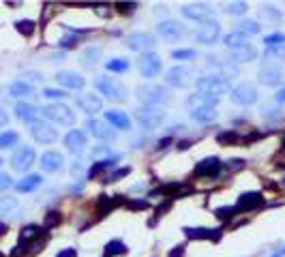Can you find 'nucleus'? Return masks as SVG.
<instances>
[{
	"label": "nucleus",
	"instance_id": "obj_25",
	"mask_svg": "<svg viewBox=\"0 0 285 257\" xmlns=\"http://www.w3.org/2000/svg\"><path fill=\"white\" fill-rule=\"evenodd\" d=\"M208 64L219 71L217 75L223 77V80H228V77H236V75H238V69H236V64L232 62V60H219V58H210Z\"/></svg>",
	"mask_w": 285,
	"mask_h": 257
},
{
	"label": "nucleus",
	"instance_id": "obj_8",
	"mask_svg": "<svg viewBox=\"0 0 285 257\" xmlns=\"http://www.w3.org/2000/svg\"><path fill=\"white\" fill-rule=\"evenodd\" d=\"M183 15L191 22H197L199 26L202 24H208V22H215V11L210 9L208 4H187L183 6Z\"/></svg>",
	"mask_w": 285,
	"mask_h": 257
},
{
	"label": "nucleus",
	"instance_id": "obj_12",
	"mask_svg": "<svg viewBox=\"0 0 285 257\" xmlns=\"http://www.w3.org/2000/svg\"><path fill=\"white\" fill-rule=\"evenodd\" d=\"M159 35L165 37L167 41H180L185 35H187V28L180 22H176V19H165V22H161L157 26Z\"/></svg>",
	"mask_w": 285,
	"mask_h": 257
},
{
	"label": "nucleus",
	"instance_id": "obj_40",
	"mask_svg": "<svg viewBox=\"0 0 285 257\" xmlns=\"http://www.w3.org/2000/svg\"><path fill=\"white\" fill-rule=\"evenodd\" d=\"M107 71H114V73H125L129 71V60L125 58H112V60H107Z\"/></svg>",
	"mask_w": 285,
	"mask_h": 257
},
{
	"label": "nucleus",
	"instance_id": "obj_5",
	"mask_svg": "<svg viewBox=\"0 0 285 257\" xmlns=\"http://www.w3.org/2000/svg\"><path fill=\"white\" fill-rule=\"evenodd\" d=\"M43 116L62 127H71L75 122V112L69 105H64V103H51V105L43 109Z\"/></svg>",
	"mask_w": 285,
	"mask_h": 257
},
{
	"label": "nucleus",
	"instance_id": "obj_49",
	"mask_svg": "<svg viewBox=\"0 0 285 257\" xmlns=\"http://www.w3.org/2000/svg\"><path fill=\"white\" fill-rule=\"evenodd\" d=\"M62 221V214L60 212H56V210H51L45 214V229H49V227H54V225H58Z\"/></svg>",
	"mask_w": 285,
	"mask_h": 257
},
{
	"label": "nucleus",
	"instance_id": "obj_3",
	"mask_svg": "<svg viewBox=\"0 0 285 257\" xmlns=\"http://www.w3.org/2000/svg\"><path fill=\"white\" fill-rule=\"evenodd\" d=\"M135 94L148 107H154V105L170 101V92L163 86H154V84H142V86L135 88Z\"/></svg>",
	"mask_w": 285,
	"mask_h": 257
},
{
	"label": "nucleus",
	"instance_id": "obj_17",
	"mask_svg": "<svg viewBox=\"0 0 285 257\" xmlns=\"http://www.w3.org/2000/svg\"><path fill=\"white\" fill-rule=\"evenodd\" d=\"M221 159L217 157H208L204 161H199V163L195 165V176H206V178H217L219 173H221Z\"/></svg>",
	"mask_w": 285,
	"mask_h": 257
},
{
	"label": "nucleus",
	"instance_id": "obj_41",
	"mask_svg": "<svg viewBox=\"0 0 285 257\" xmlns=\"http://www.w3.org/2000/svg\"><path fill=\"white\" fill-rule=\"evenodd\" d=\"M17 199L15 197H0V214H11L17 210Z\"/></svg>",
	"mask_w": 285,
	"mask_h": 257
},
{
	"label": "nucleus",
	"instance_id": "obj_22",
	"mask_svg": "<svg viewBox=\"0 0 285 257\" xmlns=\"http://www.w3.org/2000/svg\"><path fill=\"white\" fill-rule=\"evenodd\" d=\"M64 165V157L60 152H54V150H48L41 154V170L48 171V173H54L58 170H62Z\"/></svg>",
	"mask_w": 285,
	"mask_h": 257
},
{
	"label": "nucleus",
	"instance_id": "obj_52",
	"mask_svg": "<svg viewBox=\"0 0 285 257\" xmlns=\"http://www.w3.org/2000/svg\"><path fill=\"white\" fill-rule=\"evenodd\" d=\"M129 171H131V170H129V167H122V170H116L114 173H109V176L105 178V182H116V180L125 178V176H127V173H129Z\"/></svg>",
	"mask_w": 285,
	"mask_h": 257
},
{
	"label": "nucleus",
	"instance_id": "obj_37",
	"mask_svg": "<svg viewBox=\"0 0 285 257\" xmlns=\"http://www.w3.org/2000/svg\"><path fill=\"white\" fill-rule=\"evenodd\" d=\"M127 253V244L122 240H109L105 244V257L109 255H125Z\"/></svg>",
	"mask_w": 285,
	"mask_h": 257
},
{
	"label": "nucleus",
	"instance_id": "obj_35",
	"mask_svg": "<svg viewBox=\"0 0 285 257\" xmlns=\"http://www.w3.org/2000/svg\"><path fill=\"white\" fill-rule=\"evenodd\" d=\"M185 234H187V238H191V240H195V238H210V240H215V238H219V229L215 231V229H193V227H187L185 229Z\"/></svg>",
	"mask_w": 285,
	"mask_h": 257
},
{
	"label": "nucleus",
	"instance_id": "obj_27",
	"mask_svg": "<svg viewBox=\"0 0 285 257\" xmlns=\"http://www.w3.org/2000/svg\"><path fill=\"white\" fill-rule=\"evenodd\" d=\"M37 114H39V109H37V105H32V103H26V101H22V103H17L15 105V116L19 120H24V122H35L37 120Z\"/></svg>",
	"mask_w": 285,
	"mask_h": 257
},
{
	"label": "nucleus",
	"instance_id": "obj_47",
	"mask_svg": "<svg viewBox=\"0 0 285 257\" xmlns=\"http://www.w3.org/2000/svg\"><path fill=\"white\" fill-rule=\"evenodd\" d=\"M247 9H249L247 2H230L225 6V13H228V15H244Z\"/></svg>",
	"mask_w": 285,
	"mask_h": 257
},
{
	"label": "nucleus",
	"instance_id": "obj_55",
	"mask_svg": "<svg viewBox=\"0 0 285 257\" xmlns=\"http://www.w3.org/2000/svg\"><path fill=\"white\" fill-rule=\"evenodd\" d=\"M242 165H244V161H242V159H232L230 163H228V167H230V170H240Z\"/></svg>",
	"mask_w": 285,
	"mask_h": 257
},
{
	"label": "nucleus",
	"instance_id": "obj_54",
	"mask_svg": "<svg viewBox=\"0 0 285 257\" xmlns=\"http://www.w3.org/2000/svg\"><path fill=\"white\" fill-rule=\"evenodd\" d=\"M217 214L221 218H228L232 214H236V208H234V206H228V208H217Z\"/></svg>",
	"mask_w": 285,
	"mask_h": 257
},
{
	"label": "nucleus",
	"instance_id": "obj_59",
	"mask_svg": "<svg viewBox=\"0 0 285 257\" xmlns=\"http://www.w3.org/2000/svg\"><path fill=\"white\" fill-rule=\"evenodd\" d=\"M275 99H277V103H285V88H279V92L275 94Z\"/></svg>",
	"mask_w": 285,
	"mask_h": 257
},
{
	"label": "nucleus",
	"instance_id": "obj_20",
	"mask_svg": "<svg viewBox=\"0 0 285 257\" xmlns=\"http://www.w3.org/2000/svg\"><path fill=\"white\" fill-rule=\"evenodd\" d=\"M105 122L112 128H118V131H129V128H131V118H129L125 112H120V109H107Z\"/></svg>",
	"mask_w": 285,
	"mask_h": 257
},
{
	"label": "nucleus",
	"instance_id": "obj_34",
	"mask_svg": "<svg viewBox=\"0 0 285 257\" xmlns=\"http://www.w3.org/2000/svg\"><path fill=\"white\" fill-rule=\"evenodd\" d=\"M43 231L39 225H26V227H22V231H19V244H26L30 240H35V238H39Z\"/></svg>",
	"mask_w": 285,
	"mask_h": 257
},
{
	"label": "nucleus",
	"instance_id": "obj_63",
	"mask_svg": "<svg viewBox=\"0 0 285 257\" xmlns=\"http://www.w3.org/2000/svg\"><path fill=\"white\" fill-rule=\"evenodd\" d=\"M283 148H285V135H283Z\"/></svg>",
	"mask_w": 285,
	"mask_h": 257
},
{
	"label": "nucleus",
	"instance_id": "obj_2",
	"mask_svg": "<svg viewBox=\"0 0 285 257\" xmlns=\"http://www.w3.org/2000/svg\"><path fill=\"white\" fill-rule=\"evenodd\" d=\"M195 88L199 94H206V96H215V99H221L223 94L230 92V82L219 77L217 73L215 75H204L195 80Z\"/></svg>",
	"mask_w": 285,
	"mask_h": 257
},
{
	"label": "nucleus",
	"instance_id": "obj_36",
	"mask_svg": "<svg viewBox=\"0 0 285 257\" xmlns=\"http://www.w3.org/2000/svg\"><path fill=\"white\" fill-rule=\"evenodd\" d=\"M223 43H225V47L232 51V49H238V47H242V45H247V39L240 37L238 32H230V35L223 37Z\"/></svg>",
	"mask_w": 285,
	"mask_h": 257
},
{
	"label": "nucleus",
	"instance_id": "obj_42",
	"mask_svg": "<svg viewBox=\"0 0 285 257\" xmlns=\"http://www.w3.org/2000/svg\"><path fill=\"white\" fill-rule=\"evenodd\" d=\"M35 22L32 19H19V22L15 24V28L19 35H24V37H30V35H35Z\"/></svg>",
	"mask_w": 285,
	"mask_h": 257
},
{
	"label": "nucleus",
	"instance_id": "obj_26",
	"mask_svg": "<svg viewBox=\"0 0 285 257\" xmlns=\"http://www.w3.org/2000/svg\"><path fill=\"white\" fill-rule=\"evenodd\" d=\"M230 56H232V62H251V60L257 58V49L251 43H247V45H242V47H238V49H232Z\"/></svg>",
	"mask_w": 285,
	"mask_h": 257
},
{
	"label": "nucleus",
	"instance_id": "obj_18",
	"mask_svg": "<svg viewBox=\"0 0 285 257\" xmlns=\"http://www.w3.org/2000/svg\"><path fill=\"white\" fill-rule=\"evenodd\" d=\"M189 77H191L189 67H172L165 73V84H170L174 88H185L189 84Z\"/></svg>",
	"mask_w": 285,
	"mask_h": 257
},
{
	"label": "nucleus",
	"instance_id": "obj_39",
	"mask_svg": "<svg viewBox=\"0 0 285 257\" xmlns=\"http://www.w3.org/2000/svg\"><path fill=\"white\" fill-rule=\"evenodd\" d=\"M69 32H71V35L69 37H64V39H60V47H73V45L77 43V41H80V37L82 35H88V30H71L69 28Z\"/></svg>",
	"mask_w": 285,
	"mask_h": 257
},
{
	"label": "nucleus",
	"instance_id": "obj_1",
	"mask_svg": "<svg viewBox=\"0 0 285 257\" xmlns=\"http://www.w3.org/2000/svg\"><path fill=\"white\" fill-rule=\"evenodd\" d=\"M95 86L96 90L105 96V99L109 101H116V103H125L127 101V88H125V84H122L120 80H116V77L112 75H101V77H96L95 80Z\"/></svg>",
	"mask_w": 285,
	"mask_h": 257
},
{
	"label": "nucleus",
	"instance_id": "obj_38",
	"mask_svg": "<svg viewBox=\"0 0 285 257\" xmlns=\"http://www.w3.org/2000/svg\"><path fill=\"white\" fill-rule=\"evenodd\" d=\"M17 141H19V135H17L15 131H4V133H0V150L17 146Z\"/></svg>",
	"mask_w": 285,
	"mask_h": 257
},
{
	"label": "nucleus",
	"instance_id": "obj_57",
	"mask_svg": "<svg viewBox=\"0 0 285 257\" xmlns=\"http://www.w3.org/2000/svg\"><path fill=\"white\" fill-rule=\"evenodd\" d=\"M129 206L135 208V210H138V208H148V202H146V199H138V202H133V204H129Z\"/></svg>",
	"mask_w": 285,
	"mask_h": 257
},
{
	"label": "nucleus",
	"instance_id": "obj_28",
	"mask_svg": "<svg viewBox=\"0 0 285 257\" xmlns=\"http://www.w3.org/2000/svg\"><path fill=\"white\" fill-rule=\"evenodd\" d=\"M41 182H43V178L39 176V173H28V176H24L19 182H15V189L19 191V193H30V191H35V189H39L41 186Z\"/></svg>",
	"mask_w": 285,
	"mask_h": 257
},
{
	"label": "nucleus",
	"instance_id": "obj_43",
	"mask_svg": "<svg viewBox=\"0 0 285 257\" xmlns=\"http://www.w3.org/2000/svg\"><path fill=\"white\" fill-rule=\"evenodd\" d=\"M264 45H266V47L285 45V32H273V35H266V37H264Z\"/></svg>",
	"mask_w": 285,
	"mask_h": 257
},
{
	"label": "nucleus",
	"instance_id": "obj_16",
	"mask_svg": "<svg viewBox=\"0 0 285 257\" xmlns=\"http://www.w3.org/2000/svg\"><path fill=\"white\" fill-rule=\"evenodd\" d=\"M77 107H80L84 114H88V116L99 114L103 109V99H101V96H96V94H93V92H84L82 96H77Z\"/></svg>",
	"mask_w": 285,
	"mask_h": 257
},
{
	"label": "nucleus",
	"instance_id": "obj_32",
	"mask_svg": "<svg viewBox=\"0 0 285 257\" xmlns=\"http://www.w3.org/2000/svg\"><path fill=\"white\" fill-rule=\"evenodd\" d=\"M264 60L270 62L273 67H275V62H277V64L285 62V45H277V47H266V49H264Z\"/></svg>",
	"mask_w": 285,
	"mask_h": 257
},
{
	"label": "nucleus",
	"instance_id": "obj_15",
	"mask_svg": "<svg viewBox=\"0 0 285 257\" xmlns=\"http://www.w3.org/2000/svg\"><path fill=\"white\" fill-rule=\"evenodd\" d=\"M64 146H67L69 152L73 154H82L84 150H86L88 146V137L84 131H77V128H73V131H69L67 135H64Z\"/></svg>",
	"mask_w": 285,
	"mask_h": 257
},
{
	"label": "nucleus",
	"instance_id": "obj_45",
	"mask_svg": "<svg viewBox=\"0 0 285 257\" xmlns=\"http://www.w3.org/2000/svg\"><path fill=\"white\" fill-rule=\"evenodd\" d=\"M217 141L221 146H234L238 141V135L234 131H223V133H217Z\"/></svg>",
	"mask_w": 285,
	"mask_h": 257
},
{
	"label": "nucleus",
	"instance_id": "obj_19",
	"mask_svg": "<svg viewBox=\"0 0 285 257\" xmlns=\"http://www.w3.org/2000/svg\"><path fill=\"white\" fill-rule=\"evenodd\" d=\"M257 77H260V84H264V86H279V84L283 82V71H281V67L266 64V67L260 69Z\"/></svg>",
	"mask_w": 285,
	"mask_h": 257
},
{
	"label": "nucleus",
	"instance_id": "obj_14",
	"mask_svg": "<svg viewBox=\"0 0 285 257\" xmlns=\"http://www.w3.org/2000/svg\"><path fill=\"white\" fill-rule=\"evenodd\" d=\"M88 131L95 135L96 139H103V141H114L116 139V131L107 125L105 120H99V118H90L88 120Z\"/></svg>",
	"mask_w": 285,
	"mask_h": 257
},
{
	"label": "nucleus",
	"instance_id": "obj_48",
	"mask_svg": "<svg viewBox=\"0 0 285 257\" xmlns=\"http://www.w3.org/2000/svg\"><path fill=\"white\" fill-rule=\"evenodd\" d=\"M172 56L176 58V60H193V58L197 56L195 49H174Z\"/></svg>",
	"mask_w": 285,
	"mask_h": 257
},
{
	"label": "nucleus",
	"instance_id": "obj_44",
	"mask_svg": "<svg viewBox=\"0 0 285 257\" xmlns=\"http://www.w3.org/2000/svg\"><path fill=\"white\" fill-rule=\"evenodd\" d=\"M103 157H107V159H120V154H114L109 146H96L95 150H93V159L99 161V159H103Z\"/></svg>",
	"mask_w": 285,
	"mask_h": 257
},
{
	"label": "nucleus",
	"instance_id": "obj_30",
	"mask_svg": "<svg viewBox=\"0 0 285 257\" xmlns=\"http://www.w3.org/2000/svg\"><path fill=\"white\" fill-rule=\"evenodd\" d=\"M9 94L15 96V99H28V96L35 94V88L28 82H13L9 86Z\"/></svg>",
	"mask_w": 285,
	"mask_h": 257
},
{
	"label": "nucleus",
	"instance_id": "obj_58",
	"mask_svg": "<svg viewBox=\"0 0 285 257\" xmlns=\"http://www.w3.org/2000/svg\"><path fill=\"white\" fill-rule=\"evenodd\" d=\"M6 122H9V116H6V112L4 109H0V128H2Z\"/></svg>",
	"mask_w": 285,
	"mask_h": 257
},
{
	"label": "nucleus",
	"instance_id": "obj_11",
	"mask_svg": "<svg viewBox=\"0 0 285 257\" xmlns=\"http://www.w3.org/2000/svg\"><path fill=\"white\" fill-rule=\"evenodd\" d=\"M230 96L236 105H253V103H257V99H260L255 86H251V84H238V86L232 90Z\"/></svg>",
	"mask_w": 285,
	"mask_h": 257
},
{
	"label": "nucleus",
	"instance_id": "obj_9",
	"mask_svg": "<svg viewBox=\"0 0 285 257\" xmlns=\"http://www.w3.org/2000/svg\"><path fill=\"white\" fill-rule=\"evenodd\" d=\"M30 135L35 137L39 144H54L58 139V131L51 125H48L45 120H35L30 125Z\"/></svg>",
	"mask_w": 285,
	"mask_h": 257
},
{
	"label": "nucleus",
	"instance_id": "obj_64",
	"mask_svg": "<svg viewBox=\"0 0 285 257\" xmlns=\"http://www.w3.org/2000/svg\"><path fill=\"white\" fill-rule=\"evenodd\" d=\"M0 165H2V157H0Z\"/></svg>",
	"mask_w": 285,
	"mask_h": 257
},
{
	"label": "nucleus",
	"instance_id": "obj_33",
	"mask_svg": "<svg viewBox=\"0 0 285 257\" xmlns=\"http://www.w3.org/2000/svg\"><path fill=\"white\" fill-rule=\"evenodd\" d=\"M191 118L195 122H212L217 118V109L215 107H199L191 112Z\"/></svg>",
	"mask_w": 285,
	"mask_h": 257
},
{
	"label": "nucleus",
	"instance_id": "obj_23",
	"mask_svg": "<svg viewBox=\"0 0 285 257\" xmlns=\"http://www.w3.org/2000/svg\"><path fill=\"white\" fill-rule=\"evenodd\" d=\"M264 204V197L260 193H242L240 197H238V204L234 206L236 212H249L253 208H260Z\"/></svg>",
	"mask_w": 285,
	"mask_h": 257
},
{
	"label": "nucleus",
	"instance_id": "obj_7",
	"mask_svg": "<svg viewBox=\"0 0 285 257\" xmlns=\"http://www.w3.org/2000/svg\"><path fill=\"white\" fill-rule=\"evenodd\" d=\"M154 37L150 32H131V35L127 37V47L131 51H140V54H148V51L154 49Z\"/></svg>",
	"mask_w": 285,
	"mask_h": 257
},
{
	"label": "nucleus",
	"instance_id": "obj_51",
	"mask_svg": "<svg viewBox=\"0 0 285 257\" xmlns=\"http://www.w3.org/2000/svg\"><path fill=\"white\" fill-rule=\"evenodd\" d=\"M43 96H48V99H67V92H64V90H58V88H45Z\"/></svg>",
	"mask_w": 285,
	"mask_h": 257
},
{
	"label": "nucleus",
	"instance_id": "obj_56",
	"mask_svg": "<svg viewBox=\"0 0 285 257\" xmlns=\"http://www.w3.org/2000/svg\"><path fill=\"white\" fill-rule=\"evenodd\" d=\"M77 255V251L75 249H64V251H60L56 257H75Z\"/></svg>",
	"mask_w": 285,
	"mask_h": 257
},
{
	"label": "nucleus",
	"instance_id": "obj_6",
	"mask_svg": "<svg viewBox=\"0 0 285 257\" xmlns=\"http://www.w3.org/2000/svg\"><path fill=\"white\" fill-rule=\"evenodd\" d=\"M161 69H163V62H161L159 54H154V51H148V54H142L138 58V71H140L142 77H146V80L157 77L161 73Z\"/></svg>",
	"mask_w": 285,
	"mask_h": 257
},
{
	"label": "nucleus",
	"instance_id": "obj_60",
	"mask_svg": "<svg viewBox=\"0 0 285 257\" xmlns=\"http://www.w3.org/2000/svg\"><path fill=\"white\" fill-rule=\"evenodd\" d=\"M135 6H138V4H118V9H120V11H125V13H129V11H133Z\"/></svg>",
	"mask_w": 285,
	"mask_h": 257
},
{
	"label": "nucleus",
	"instance_id": "obj_46",
	"mask_svg": "<svg viewBox=\"0 0 285 257\" xmlns=\"http://www.w3.org/2000/svg\"><path fill=\"white\" fill-rule=\"evenodd\" d=\"M114 161H118V159H112V161H96V163H95L93 167H90V171H88V178L93 180V178L96 176V173H101L103 170H107V167H112V165H114Z\"/></svg>",
	"mask_w": 285,
	"mask_h": 257
},
{
	"label": "nucleus",
	"instance_id": "obj_24",
	"mask_svg": "<svg viewBox=\"0 0 285 257\" xmlns=\"http://www.w3.org/2000/svg\"><path fill=\"white\" fill-rule=\"evenodd\" d=\"M219 99L215 96H206V94H199V92H193L187 96V107H189V112L193 109H199V107H217Z\"/></svg>",
	"mask_w": 285,
	"mask_h": 257
},
{
	"label": "nucleus",
	"instance_id": "obj_13",
	"mask_svg": "<svg viewBox=\"0 0 285 257\" xmlns=\"http://www.w3.org/2000/svg\"><path fill=\"white\" fill-rule=\"evenodd\" d=\"M221 37V26L217 22H208V24H202L195 32V41L202 43V45H212L217 43V39Z\"/></svg>",
	"mask_w": 285,
	"mask_h": 257
},
{
	"label": "nucleus",
	"instance_id": "obj_50",
	"mask_svg": "<svg viewBox=\"0 0 285 257\" xmlns=\"http://www.w3.org/2000/svg\"><path fill=\"white\" fill-rule=\"evenodd\" d=\"M262 15H264V17H268V19H281V17H283V13H281L279 9H275V6L266 4V6L262 9Z\"/></svg>",
	"mask_w": 285,
	"mask_h": 257
},
{
	"label": "nucleus",
	"instance_id": "obj_61",
	"mask_svg": "<svg viewBox=\"0 0 285 257\" xmlns=\"http://www.w3.org/2000/svg\"><path fill=\"white\" fill-rule=\"evenodd\" d=\"M170 257H183V247H176V249H174L172 253H170Z\"/></svg>",
	"mask_w": 285,
	"mask_h": 257
},
{
	"label": "nucleus",
	"instance_id": "obj_10",
	"mask_svg": "<svg viewBox=\"0 0 285 257\" xmlns=\"http://www.w3.org/2000/svg\"><path fill=\"white\" fill-rule=\"evenodd\" d=\"M35 159H37V154L32 148L28 146H22V148H17L15 152H13V157H11V167L15 171H28L32 163H35Z\"/></svg>",
	"mask_w": 285,
	"mask_h": 257
},
{
	"label": "nucleus",
	"instance_id": "obj_29",
	"mask_svg": "<svg viewBox=\"0 0 285 257\" xmlns=\"http://www.w3.org/2000/svg\"><path fill=\"white\" fill-rule=\"evenodd\" d=\"M101 47L99 45H93V47H88V49H84L82 51V67L84 69H95L96 67V62H99V58H101Z\"/></svg>",
	"mask_w": 285,
	"mask_h": 257
},
{
	"label": "nucleus",
	"instance_id": "obj_53",
	"mask_svg": "<svg viewBox=\"0 0 285 257\" xmlns=\"http://www.w3.org/2000/svg\"><path fill=\"white\" fill-rule=\"evenodd\" d=\"M11 184H13V180H11L9 173H2V171H0V191H6Z\"/></svg>",
	"mask_w": 285,
	"mask_h": 257
},
{
	"label": "nucleus",
	"instance_id": "obj_21",
	"mask_svg": "<svg viewBox=\"0 0 285 257\" xmlns=\"http://www.w3.org/2000/svg\"><path fill=\"white\" fill-rule=\"evenodd\" d=\"M56 80L60 86L71 88V90H82L86 86V80H84L80 73H75V71H60V73L56 75Z\"/></svg>",
	"mask_w": 285,
	"mask_h": 257
},
{
	"label": "nucleus",
	"instance_id": "obj_4",
	"mask_svg": "<svg viewBox=\"0 0 285 257\" xmlns=\"http://www.w3.org/2000/svg\"><path fill=\"white\" fill-rule=\"evenodd\" d=\"M135 120H138V125L142 128H146V131H154V128H159L165 122V112H163V109H159V107L142 105V107L135 109Z\"/></svg>",
	"mask_w": 285,
	"mask_h": 257
},
{
	"label": "nucleus",
	"instance_id": "obj_62",
	"mask_svg": "<svg viewBox=\"0 0 285 257\" xmlns=\"http://www.w3.org/2000/svg\"><path fill=\"white\" fill-rule=\"evenodd\" d=\"M6 229H9V227H6V225H4V223H0V238H2V236L6 234Z\"/></svg>",
	"mask_w": 285,
	"mask_h": 257
},
{
	"label": "nucleus",
	"instance_id": "obj_31",
	"mask_svg": "<svg viewBox=\"0 0 285 257\" xmlns=\"http://www.w3.org/2000/svg\"><path fill=\"white\" fill-rule=\"evenodd\" d=\"M260 30H262V26L257 24V22H253V19H242L240 24L236 26V30L234 32H238L240 37H253V35H260Z\"/></svg>",
	"mask_w": 285,
	"mask_h": 257
}]
</instances>
